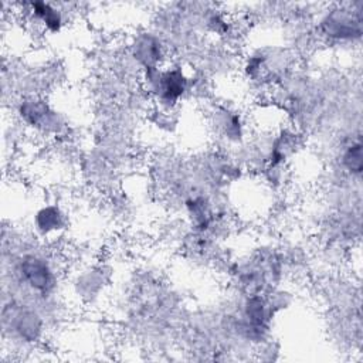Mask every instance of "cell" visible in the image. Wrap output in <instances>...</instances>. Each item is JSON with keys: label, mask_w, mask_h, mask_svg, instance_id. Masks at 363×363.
I'll return each mask as SVG.
<instances>
[{"label": "cell", "mask_w": 363, "mask_h": 363, "mask_svg": "<svg viewBox=\"0 0 363 363\" xmlns=\"http://www.w3.org/2000/svg\"><path fill=\"white\" fill-rule=\"evenodd\" d=\"M142 82L146 92L164 109L176 106L191 89V78L179 64L143 69Z\"/></svg>", "instance_id": "1"}, {"label": "cell", "mask_w": 363, "mask_h": 363, "mask_svg": "<svg viewBox=\"0 0 363 363\" xmlns=\"http://www.w3.org/2000/svg\"><path fill=\"white\" fill-rule=\"evenodd\" d=\"M362 9L352 4H337L320 14L316 33L330 43H353L362 37Z\"/></svg>", "instance_id": "2"}, {"label": "cell", "mask_w": 363, "mask_h": 363, "mask_svg": "<svg viewBox=\"0 0 363 363\" xmlns=\"http://www.w3.org/2000/svg\"><path fill=\"white\" fill-rule=\"evenodd\" d=\"M16 275L28 291L41 296L50 295L57 286L55 268L47 257L38 252H27L20 257Z\"/></svg>", "instance_id": "3"}, {"label": "cell", "mask_w": 363, "mask_h": 363, "mask_svg": "<svg viewBox=\"0 0 363 363\" xmlns=\"http://www.w3.org/2000/svg\"><path fill=\"white\" fill-rule=\"evenodd\" d=\"M17 115L27 126L41 132H58L62 128L60 113L44 99L26 96L18 102Z\"/></svg>", "instance_id": "4"}, {"label": "cell", "mask_w": 363, "mask_h": 363, "mask_svg": "<svg viewBox=\"0 0 363 363\" xmlns=\"http://www.w3.org/2000/svg\"><path fill=\"white\" fill-rule=\"evenodd\" d=\"M4 330L13 332L24 342H34L41 333L40 316L28 308L21 305H10L3 309Z\"/></svg>", "instance_id": "5"}, {"label": "cell", "mask_w": 363, "mask_h": 363, "mask_svg": "<svg viewBox=\"0 0 363 363\" xmlns=\"http://www.w3.org/2000/svg\"><path fill=\"white\" fill-rule=\"evenodd\" d=\"M130 52L135 61L142 67V71L163 65L164 45L159 35L153 33L143 31L136 34L130 44Z\"/></svg>", "instance_id": "6"}, {"label": "cell", "mask_w": 363, "mask_h": 363, "mask_svg": "<svg viewBox=\"0 0 363 363\" xmlns=\"http://www.w3.org/2000/svg\"><path fill=\"white\" fill-rule=\"evenodd\" d=\"M27 11L38 26L51 34L60 33L65 24L62 9L50 1L28 3Z\"/></svg>", "instance_id": "7"}, {"label": "cell", "mask_w": 363, "mask_h": 363, "mask_svg": "<svg viewBox=\"0 0 363 363\" xmlns=\"http://www.w3.org/2000/svg\"><path fill=\"white\" fill-rule=\"evenodd\" d=\"M33 224L41 235H51L65 227L67 216L60 206L47 204L35 211Z\"/></svg>", "instance_id": "8"}, {"label": "cell", "mask_w": 363, "mask_h": 363, "mask_svg": "<svg viewBox=\"0 0 363 363\" xmlns=\"http://www.w3.org/2000/svg\"><path fill=\"white\" fill-rule=\"evenodd\" d=\"M340 163L342 167L352 176H360L363 170V149L360 140H352L343 147Z\"/></svg>", "instance_id": "9"}, {"label": "cell", "mask_w": 363, "mask_h": 363, "mask_svg": "<svg viewBox=\"0 0 363 363\" xmlns=\"http://www.w3.org/2000/svg\"><path fill=\"white\" fill-rule=\"evenodd\" d=\"M220 113L221 118L218 119L220 125H217V128L221 130L224 138L228 140H240L242 136V121L240 113L230 109H221Z\"/></svg>", "instance_id": "10"}]
</instances>
